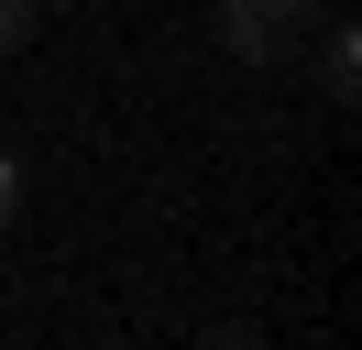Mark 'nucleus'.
<instances>
[{
    "mask_svg": "<svg viewBox=\"0 0 362 350\" xmlns=\"http://www.w3.org/2000/svg\"><path fill=\"white\" fill-rule=\"evenodd\" d=\"M318 88H329V99H351V88H362V44H351V22H329V33H318Z\"/></svg>",
    "mask_w": 362,
    "mask_h": 350,
    "instance_id": "obj_2",
    "label": "nucleus"
},
{
    "mask_svg": "<svg viewBox=\"0 0 362 350\" xmlns=\"http://www.w3.org/2000/svg\"><path fill=\"white\" fill-rule=\"evenodd\" d=\"M209 33H220L242 66H274V55H296V44L318 33V0H220Z\"/></svg>",
    "mask_w": 362,
    "mask_h": 350,
    "instance_id": "obj_1",
    "label": "nucleus"
},
{
    "mask_svg": "<svg viewBox=\"0 0 362 350\" xmlns=\"http://www.w3.org/2000/svg\"><path fill=\"white\" fill-rule=\"evenodd\" d=\"M33 44V0H0V55H23Z\"/></svg>",
    "mask_w": 362,
    "mask_h": 350,
    "instance_id": "obj_4",
    "label": "nucleus"
},
{
    "mask_svg": "<svg viewBox=\"0 0 362 350\" xmlns=\"http://www.w3.org/2000/svg\"><path fill=\"white\" fill-rule=\"evenodd\" d=\"M23 186H33V175H23V153L0 143V219H23Z\"/></svg>",
    "mask_w": 362,
    "mask_h": 350,
    "instance_id": "obj_3",
    "label": "nucleus"
}]
</instances>
